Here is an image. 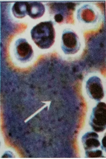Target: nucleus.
<instances>
[{"label":"nucleus","instance_id":"f257e3e1","mask_svg":"<svg viewBox=\"0 0 106 159\" xmlns=\"http://www.w3.org/2000/svg\"><path fill=\"white\" fill-rule=\"evenodd\" d=\"M31 34L35 44L41 49H49L55 43V31L51 21L38 24L31 29Z\"/></svg>","mask_w":106,"mask_h":159},{"label":"nucleus","instance_id":"39448f33","mask_svg":"<svg viewBox=\"0 0 106 159\" xmlns=\"http://www.w3.org/2000/svg\"><path fill=\"white\" fill-rule=\"evenodd\" d=\"M77 17L78 20L87 24L94 23L96 22L98 17L93 8L86 4L78 9Z\"/></svg>","mask_w":106,"mask_h":159},{"label":"nucleus","instance_id":"6e6552de","mask_svg":"<svg viewBox=\"0 0 106 159\" xmlns=\"http://www.w3.org/2000/svg\"><path fill=\"white\" fill-rule=\"evenodd\" d=\"M28 2H17L12 7L13 14L17 18H22L27 15Z\"/></svg>","mask_w":106,"mask_h":159},{"label":"nucleus","instance_id":"423d86ee","mask_svg":"<svg viewBox=\"0 0 106 159\" xmlns=\"http://www.w3.org/2000/svg\"><path fill=\"white\" fill-rule=\"evenodd\" d=\"M106 116V104L99 102L92 110L90 117L91 123L93 125H105Z\"/></svg>","mask_w":106,"mask_h":159},{"label":"nucleus","instance_id":"20e7f679","mask_svg":"<svg viewBox=\"0 0 106 159\" xmlns=\"http://www.w3.org/2000/svg\"><path fill=\"white\" fill-rule=\"evenodd\" d=\"M87 92L91 99L99 101L104 98V91L101 79L99 77H89L86 83Z\"/></svg>","mask_w":106,"mask_h":159},{"label":"nucleus","instance_id":"7ed1b4c3","mask_svg":"<svg viewBox=\"0 0 106 159\" xmlns=\"http://www.w3.org/2000/svg\"><path fill=\"white\" fill-rule=\"evenodd\" d=\"M14 49L16 58L22 63L28 62L33 57V48L26 39L21 38L16 40Z\"/></svg>","mask_w":106,"mask_h":159},{"label":"nucleus","instance_id":"f03ea898","mask_svg":"<svg viewBox=\"0 0 106 159\" xmlns=\"http://www.w3.org/2000/svg\"><path fill=\"white\" fill-rule=\"evenodd\" d=\"M79 37L75 32L69 30H65L62 33L61 48L66 55H73L78 52L81 48Z\"/></svg>","mask_w":106,"mask_h":159},{"label":"nucleus","instance_id":"0eeeda50","mask_svg":"<svg viewBox=\"0 0 106 159\" xmlns=\"http://www.w3.org/2000/svg\"><path fill=\"white\" fill-rule=\"evenodd\" d=\"M45 7L41 2H28L27 15L33 19L41 17L45 12Z\"/></svg>","mask_w":106,"mask_h":159}]
</instances>
